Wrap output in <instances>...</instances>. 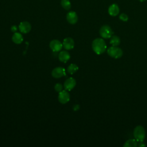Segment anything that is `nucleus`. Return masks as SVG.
<instances>
[{
	"mask_svg": "<svg viewBox=\"0 0 147 147\" xmlns=\"http://www.w3.org/2000/svg\"><path fill=\"white\" fill-rule=\"evenodd\" d=\"M49 47L53 52H59L61 50L63 44L59 40H53L49 43Z\"/></svg>",
	"mask_w": 147,
	"mask_h": 147,
	"instance_id": "nucleus-7",
	"label": "nucleus"
},
{
	"mask_svg": "<svg viewBox=\"0 0 147 147\" xmlns=\"http://www.w3.org/2000/svg\"><path fill=\"white\" fill-rule=\"evenodd\" d=\"M133 136L135 139L137 141V142H140L144 141L146 136L145 130L144 127L141 125L137 126L134 129Z\"/></svg>",
	"mask_w": 147,
	"mask_h": 147,
	"instance_id": "nucleus-2",
	"label": "nucleus"
},
{
	"mask_svg": "<svg viewBox=\"0 0 147 147\" xmlns=\"http://www.w3.org/2000/svg\"><path fill=\"white\" fill-rule=\"evenodd\" d=\"M74 45V40L71 37H67L63 40V47L66 50H70L73 49Z\"/></svg>",
	"mask_w": 147,
	"mask_h": 147,
	"instance_id": "nucleus-11",
	"label": "nucleus"
},
{
	"mask_svg": "<svg viewBox=\"0 0 147 147\" xmlns=\"http://www.w3.org/2000/svg\"><path fill=\"white\" fill-rule=\"evenodd\" d=\"M76 80L73 78H69L65 80L64 83V88L67 91L72 90L76 86Z\"/></svg>",
	"mask_w": 147,
	"mask_h": 147,
	"instance_id": "nucleus-8",
	"label": "nucleus"
},
{
	"mask_svg": "<svg viewBox=\"0 0 147 147\" xmlns=\"http://www.w3.org/2000/svg\"><path fill=\"white\" fill-rule=\"evenodd\" d=\"M71 57L69 53L67 51H61L58 55L59 60L62 63L67 62Z\"/></svg>",
	"mask_w": 147,
	"mask_h": 147,
	"instance_id": "nucleus-12",
	"label": "nucleus"
},
{
	"mask_svg": "<svg viewBox=\"0 0 147 147\" xmlns=\"http://www.w3.org/2000/svg\"><path fill=\"white\" fill-rule=\"evenodd\" d=\"M63 87L64 86L61 84V83H56L55 85V87H54V88H55V90L57 92H61V91H63Z\"/></svg>",
	"mask_w": 147,
	"mask_h": 147,
	"instance_id": "nucleus-19",
	"label": "nucleus"
},
{
	"mask_svg": "<svg viewBox=\"0 0 147 147\" xmlns=\"http://www.w3.org/2000/svg\"><path fill=\"white\" fill-rule=\"evenodd\" d=\"M121 42L120 38L117 35H113L110 37V44L112 46H118Z\"/></svg>",
	"mask_w": 147,
	"mask_h": 147,
	"instance_id": "nucleus-15",
	"label": "nucleus"
},
{
	"mask_svg": "<svg viewBox=\"0 0 147 147\" xmlns=\"http://www.w3.org/2000/svg\"><path fill=\"white\" fill-rule=\"evenodd\" d=\"M78 69H79V67L76 64L72 63L70 65H69L68 67H67V71L69 74L72 75V74H75V72H76L78 71Z\"/></svg>",
	"mask_w": 147,
	"mask_h": 147,
	"instance_id": "nucleus-17",
	"label": "nucleus"
},
{
	"mask_svg": "<svg viewBox=\"0 0 147 147\" xmlns=\"http://www.w3.org/2000/svg\"><path fill=\"white\" fill-rule=\"evenodd\" d=\"M92 49L97 55L103 53L106 49V44L103 39L96 38L92 42Z\"/></svg>",
	"mask_w": 147,
	"mask_h": 147,
	"instance_id": "nucleus-1",
	"label": "nucleus"
},
{
	"mask_svg": "<svg viewBox=\"0 0 147 147\" xmlns=\"http://www.w3.org/2000/svg\"><path fill=\"white\" fill-rule=\"evenodd\" d=\"M138 145L137 141L136 139H129L123 144V147H137Z\"/></svg>",
	"mask_w": 147,
	"mask_h": 147,
	"instance_id": "nucleus-16",
	"label": "nucleus"
},
{
	"mask_svg": "<svg viewBox=\"0 0 147 147\" xmlns=\"http://www.w3.org/2000/svg\"><path fill=\"white\" fill-rule=\"evenodd\" d=\"M140 1H141V2H143V1H146V0H139Z\"/></svg>",
	"mask_w": 147,
	"mask_h": 147,
	"instance_id": "nucleus-23",
	"label": "nucleus"
},
{
	"mask_svg": "<svg viewBox=\"0 0 147 147\" xmlns=\"http://www.w3.org/2000/svg\"><path fill=\"white\" fill-rule=\"evenodd\" d=\"M108 55L114 59H119L123 55V51L121 48L117 46H111L107 50Z\"/></svg>",
	"mask_w": 147,
	"mask_h": 147,
	"instance_id": "nucleus-3",
	"label": "nucleus"
},
{
	"mask_svg": "<svg viewBox=\"0 0 147 147\" xmlns=\"http://www.w3.org/2000/svg\"><path fill=\"white\" fill-rule=\"evenodd\" d=\"M11 40L14 43H15L16 44H20L22 43L24 38H23V36H22V34H21L20 33H18V32H15V33H14L13 35L12 36Z\"/></svg>",
	"mask_w": 147,
	"mask_h": 147,
	"instance_id": "nucleus-14",
	"label": "nucleus"
},
{
	"mask_svg": "<svg viewBox=\"0 0 147 147\" xmlns=\"http://www.w3.org/2000/svg\"><path fill=\"white\" fill-rule=\"evenodd\" d=\"M17 29H18V27L16 25H13L11 26V30L14 33L16 32Z\"/></svg>",
	"mask_w": 147,
	"mask_h": 147,
	"instance_id": "nucleus-21",
	"label": "nucleus"
},
{
	"mask_svg": "<svg viewBox=\"0 0 147 147\" xmlns=\"http://www.w3.org/2000/svg\"><path fill=\"white\" fill-rule=\"evenodd\" d=\"M79 108H80L79 105H77V104L74 105V106H73V110H74V111H78V110L79 109Z\"/></svg>",
	"mask_w": 147,
	"mask_h": 147,
	"instance_id": "nucleus-22",
	"label": "nucleus"
},
{
	"mask_svg": "<svg viewBox=\"0 0 147 147\" xmlns=\"http://www.w3.org/2000/svg\"><path fill=\"white\" fill-rule=\"evenodd\" d=\"M114 32L110 26L104 25L99 29V34L103 38H110Z\"/></svg>",
	"mask_w": 147,
	"mask_h": 147,
	"instance_id": "nucleus-4",
	"label": "nucleus"
},
{
	"mask_svg": "<svg viewBox=\"0 0 147 147\" xmlns=\"http://www.w3.org/2000/svg\"><path fill=\"white\" fill-rule=\"evenodd\" d=\"M119 18L122 21H124V22H126L128 21L129 20V17L127 14H125V13H122L119 15Z\"/></svg>",
	"mask_w": 147,
	"mask_h": 147,
	"instance_id": "nucleus-20",
	"label": "nucleus"
},
{
	"mask_svg": "<svg viewBox=\"0 0 147 147\" xmlns=\"http://www.w3.org/2000/svg\"><path fill=\"white\" fill-rule=\"evenodd\" d=\"M51 75L54 78H60L66 75L65 69L61 67H56L52 71Z\"/></svg>",
	"mask_w": 147,
	"mask_h": 147,
	"instance_id": "nucleus-6",
	"label": "nucleus"
},
{
	"mask_svg": "<svg viewBox=\"0 0 147 147\" xmlns=\"http://www.w3.org/2000/svg\"><path fill=\"white\" fill-rule=\"evenodd\" d=\"M67 21L70 24H75L78 20V17L76 13L74 11H69L66 16Z\"/></svg>",
	"mask_w": 147,
	"mask_h": 147,
	"instance_id": "nucleus-10",
	"label": "nucleus"
},
{
	"mask_svg": "<svg viewBox=\"0 0 147 147\" xmlns=\"http://www.w3.org/2000/svg\"><path fill=\"white\" fill-rule=\"evenodd\" d=\"M70 95L68 91L64 90L59 92L58 100L61 104H65L69 101Z\"/></svg>",
	"mask_w": 147,
	"mask_h": 147,
	"instance_id": "nucleus-5",
	"label": "nucleus"
},
{
	"mask_svg": "<svg viewBox=\"0 0 147 147\" xmlns=\"http://www.w3.org/2000/svg\"><path fill=\"white\" fill-rule=\"evenodd\" d=\"M108 13L111 16H117L119 13V7L118 5L113 3L110 5L108 9Z\"/></svg>",
	"mask_w": 147,
	"mask_h": 147,
	"instance_id": "nucleus-13",
	"label": "nucleus"
},
{
	"mask_svg": "<svg viewBox=\"0 0 147 147\" xmlns=\"http://www.w3.org/2000/svg\"><path fill=\"white\" fill-rule=\"evenodd\" d=\"M32 26L30 24L28 21H22L20 22L18 29L22 33H28L31 30Z\"/></svg>",
	"mask_w": 147,
	"mask_h": 147,
	"instance_id": "nucleus-9",
	"label": "nucleus"
},
{
	"mask_svg": "<svg viewBox=\"0 0 147 147\" xmlns=\"http://www.w3.org/2000/svg\"><path fill=\"white\" fill-rule=\"evenodd\" d=\"M61 5L63 8L67 10H69L71 7V4L69 0H61Z\"/></svg>",
	"mask_w": 147,
	"mask_h": 147,
	"instance_id": "nucleus-18",
	"label": "nucleus"
}]
</instances>
